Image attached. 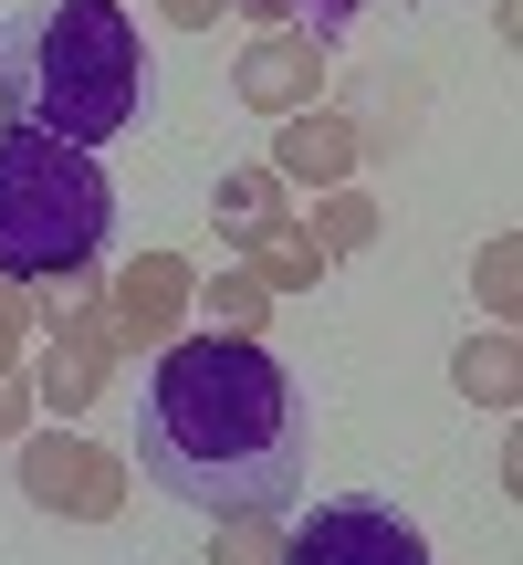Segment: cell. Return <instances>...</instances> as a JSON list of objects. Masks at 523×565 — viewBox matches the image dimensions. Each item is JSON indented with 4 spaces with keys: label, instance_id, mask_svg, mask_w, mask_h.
I'll return each mask as SVG.
<instances>
[{
    "label": "cell",
    "instance_id": "cell-1",
    "mask_svg": "<svg viewBox=\"0 0 523 565\" xmlns=\"http://www.w3.org/2000/svg\"><path fill=\"white\" fill-rule=\"evenodd\" d=\"M147 482L200 513H282L303 492V408L293 366L262 335H179L147 356L137 408Z\"/></svg>",
    "mask_w": 523,
    "mask_h": 565
},
{
    "label": "cell",
    "instance_id": "cell-2",
    "mask_svg": "<svg viewBox=\"0 0 523 565\" xmlns=\"http://www.w3.org/2000/svg\"><path fill=\"white\" fill-rule=\"evenodd\" d=\"M147 116V32L126 0H21L0 21V126L105 147Z\"/></svg>",
    "mask_w": 523,
    "mask_h": 565
},
{
    "label": "cell",
    "instance_id": "cell-3",
    "mask_svg": "<svg viewBox=\"0 0 523 565\" xmlns=\"http://www.w3.org/2000/svg\"><path fill=\"white\" fill-rule=\"evenodd\" d=\"M116 231V189H105L95 147L0 126V273L11 282H53L84 273Z\"/></svg>",
    "mask_w": 523,
    "mask_h": 565
},
{
    "label": "cell",
    "instance_id": "cell-4",
    "mask_svg": "<svg viewBox=\"0 0 523 565\" xmlns=\"http://www.w3.org/2000/svg\"><path fill=\"white\" fill-rule=\"evenodd\" d=\"M21 492H32L42 513H63V524H116L126 513V450H95L74 440V429H21Z\"/></svg>",
    "mask_w": 523,
    "mask_h": 565
},
{
    "label": "cell",
    "instance_id": "cell-5",
    "mask_svg": "<svg viewBox=\"0 0 523 565\" xmlns=\"http://www.w3.org/2000/svg\"><path fill=\"white\" fill-rule=\"evenodd\" d=\"M282 565H429V534L398 503H314L282 524Z\"/></svg>",
    "mask_w": 523,
    "mask_h": 565
},
{
    "label": "cell",
    "instance_id": "cell-6",
    "mask_svg": "<svg viewBox=\"0 0 523 565\" xmlns=\"http://www.w3.org/2000/svg\"><path fill=\"white\" fill-rule=\"evenodd\" d=\"M42 335H53V345H42V366H32V408H53V419L74 429L84 408L116 387V324H105V282L74 303V315H53Z\"/></svg>",
    "mask_w": 523,
    "mask_h": 565
},
{
    "label": "cell",
    "instance_id": "cell-7",
    "mask_svg": "<svg viewBox=\"0 0 523 565\" xmlns=\"http://www.w3.org/2000/svg\"><path fill=\"white\" fill-rule=\"evenodd\" d=\"M189 294H200V273H189L179 252H137V263L105 282V324H116V356H158V345H179Z\"/></svg>",
    "mask_w": 523,
    "mask_h": 565
},
{
    "label": "cell",
    "instance_id": "cell-8",
    "mask_svg": "<svg viewBox=\"0 0 523 565\" xmlns=\"http://www.w3.org/2000/svg\"><path fill=\"white\" fill-rule=\"evenodd\" d=\"M324 53H335V42H314V32H252L242 53H231V95L282 126V116H303V105H324Z\"/></svg>",
    "mask_w": 523,
    "mask_h": 565
},
{
    "label": "cell",
    "instance_id": "cell-9",
    "mask_svg": "<svg viewBox=\"0 0 523 565\" xmlns=\"http://www.w3.org/2000/svg\"><path fill=\"white\" fill-rule=\"evenodd\" d=\"M356 168H366V147H356V116H345V105L282 116V137H273V179L282 189H345Z\"/></svg>",
    "mask_w": 523,
    "mask_h": 565
},
{
    "label": "cell",
    "instance_id": "cell-10",
    "mask_svg": "<svg viewBox=\"0 0 523 565\" xmlns=\"http://www.w3.org/2000/svg\"><path fill=\"white\" fill-rule=\"evenodd\" d=\"M231 263H242L252 282H262V294H303V282H324V273H335V263H324V242H314V231H303V221H273V231H252V242L242 252H231Z\"/></svg>",
    "mask_w": 523,
    "mask_h": 565
},
{
    "label": "cell",
    "instance_id": "cell-11",
    "mask_svg": "<svg viewBox=\"0 0 523 565\" xmlns=\"http://www.w3.org/2000/svg\"><path fill=\"white\" fill-rule=\"evenodd\" d=\"M273 221H293V210H282V179H273V168H231V179L210 189V231H221L231 252H242L252 231H273Z\"/></svg>",
    "mask_w": 523,
    "mask_h": 565
},
{
    "label": "cell",
    "instance_id": "cell-12",
    "mask_svg": "<svg viewBox=\"0 0 523 565\" xmlns=\"http://www.w3.org/2000/svg\"><path fill=\"white\" fill-rule=\"evenodd\" d=\"M450 377H461V398H471V408H513V398H523V345H513V324L471 335L461 356H450Z\"/></svg>",
    "mask_w": 523,
    "mask_h": 565
},
{
    "label": "cell",
    "instance_id": "cell-13",
    "mask_svg": "<svg viewBox=\"0 0 523 565\" xmlns=\"http://www.w3.org/2000/svg\"><path fill=\"white\" fill-rule=\"evenodd\" d=\"M293 221H303V231L324 242V263H356V252L377 242V200H366L356 179H345V189H314V200H303Z\"/></svg>",
    "mask_w": 523,
    "mask_h": 565
},
{
    "label": "cell",
    "instance_id": "cell-14",
    "mask_svg": "<svg viewBox=\"0 0 523 565\" xmlns=\"http://www.w3.org/2000/svg\"><path fill=\"white\" fill-rule=\"evenodd\" d=\"M189 315H210V335H273V294H262L242 263H231L221 282H200V294H189Z\"/></svg>",
    "mask_w": 523,
    "mask_h": 565
},
{
    "label": "cell",
    "instance_id": "cell-15",
    "mask_svg": "<svg viewBox=\"0 0 523 565\" xmlns=\"http://www.w3.org/2000/svg\"><path fill=\"white\" fill-rule=\"evenodd\" d=\"M231 11H242L252 32H314V42H335L345 21H356V0H231Z\"/></svg>",
    "mask_w": 523,
    "mask_h": 565
},
{
    "label": "cell",
    "instance_id": "cell-16",
    "mask_svg": "<svg viewBox=\"0 0 523 565\" xmlns=\"http://www.w3.org/2000/svg\"><path fill=\"white\" fill-rule=\"evenodd\" d=\"M471 294L492 303V324H513V303H523V242L513 231H492V242L471 252Z\"/></svg>",
    "mask_w": 523,
    "mask_h": 565
},
{
    "label": "cell",
    "instance_id": "cell-17",
    "mask_svg": "<svg viewBox=\"0 0 523 565\" xmlns=\"http://www.w3.org/2000/svg\"><path fill=\"white\" fill-rule=\"evenodd\" d=\"M210 565H282V513H221Z\"/></svg>",
    "mask_w": 523,
    "mask_h": 565
},
{
    "label": "cell",
    "instance_id": "cell-18",
    "mask_svg": "<svg viewBox=\"0 0 523 565\" xmlns=\"http://www.w3.org/2000/svg\"><path fill=\"white\" fill-rule=\"evenodd\" d=\"M21 345H32V282L0 273V377H21Z\"/></svg>",
    "mask_w": 523,
    "mask_h": 565
},
{
    "label": "cell",
    "instance_id": "cell-19",
    "mask_svg": "<svg viewBox=\"0 0 523 565\" xmlns=\"http://www.w3.org/2000/svg\"><path fill=\"white\" fill-rule=\"evenodd\" d=\"M147 11H158L168 32H221V21H231V0H147Z\"/></svg>",
    "mask_w": 523,
    "mask_h": 565
},
{
    "label": "cell",
    "instance_id": "cell-20",
    "mask_svg": "<svg viewBox=\"0 0 523 565\" xmlns=\"http://www.w3.org/2000/svg\"><path fill=\"white\" fill-rule=\"evenodd\" d=\"M32 429V377H0V440H21Z\"/></svg>",
    "mask_w": 523,
    "mask_h": 565
}]
</instances>
